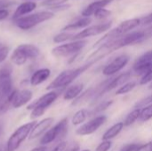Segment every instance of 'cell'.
<instances>
[{
    "label": "cell",
    "mask_w": 152,
    "mask_h": 151,
    "mask_svg": "<svg viewBox=\"0 0 152 151\" xmlns=\"http://www.w3.org/2000/svg\"><path fill=\"white\" fill-rule=\"evenodd\" d=\"M79 144L75 142V143H72L69 147L66 148L65 151H79Z\"/></svg>",
    "instance_id": "d590c367"
},
{
    "label": "cell",
    "mask_w": 152,
    "mask_h": 151,
    "mask_svg": "<svg viewBox=\"0 0 152 151\" xmlns=\"http://www.w3.org/2000/svg\"><path fill=\"white\" fill-rule=\"evenodd\" d=\"M68 0H45L42 2V5L43 6H46L48 7L50 10H53V8L59 6V5H61V4H64L67 3Z\"/></svg>",
    "instance_id": "4316f807"
},
{
    "label": "cell",
    "mask_w": 152,
    "mask_h": 151,
    "mask_svg": "<svg viewBox=\"0 0 152 151\" xmlns=\"http://www.w3.org/2000/svg\"><path fill=\"white\" fill-rule=\"evenodd\" d=\"M83 90H84L83 84H76V85H70L65 90L63 93V99L65 101L76 100L83 93Z\"/></svg>",
    "instance_id": "ac0fdd59"
},
{
    "label": "cell",
    "mask_w": 152,
    "mask_h": 151,
    "mask_svg": "<svg viewBox=\"0 0 152 151\" xmlns=\"http://www.w3.org/2000/svg\"><path fill=\"white\" fill-rule=\"evenodd\" d=\"M152 69V50L141 55L133 65V70L137 76H144Z\"/></svg>",
    "instance_id": "8fae6325"
},
{
    "label": "cell",
    "mask_w": 152,
    "mask_h": 151,
    "mask_svg": "<svg viewBox=\"0 0 152 151\" xmlns=\"http://www.w3.org/2000/svg\"><path fill=\"white\" fill-rule=\"evenodd\" d=\"M110 14H111L110 11L106 10V9L103 8V9L99 10L97 12H95V13H94V16H95V18H97L98 20H102V19H106V18H108Z\"/></svg>",
    "instance_id": "f546056e"
},
{
    "label": "cell",
    "mask_w": 152,
    "mask_h": 151,
    "mask_svg": "<svg viewBox=\"0 0 152 151\" xmlns=\"http://www.w3.org/2000/svg\"><path fill=\"white\" fill-rule=\"evenodd\" d=\"M151 103H152V93L151 95L147 96L146 98H144V99L137 101L136 104H135V106H134V108L135 109H142V108L150 105Z\"/></svg>",
    "instance_id": "83f0119b"
},
{
    "label": "cell",
    "mask_w": 152,
    "mask_h": 151,
    "mask_svg": "<svg viewBox=\"0 0 152 151\" xmlns=\"http://www.w3.org/2000/svg\"><path fill=\"white\" fill-rule=\"evenodd\" d=\"M47 148L45 146H40V147H37L33 150H31L30 151H46Z\"/></svg>",
    "instance_id": "74e56055"
},
{
    "label": "cell",
    "mask_w": 152,
    "mask_h": 151,
    "mask_svg": "<svg viewBox=\"0 0 152 151\" xmlns=\"http://www.w3.org/2000/svg\"><path fill=\"white\" fill-rule=\"evenodd\" d=\"M10 52V48L6 45H2L0 47V63H2L3 61H4L9 54Z\"/></svg>",
    "instance_id": "4dcf8cb0"
},
{
    "label": "cell",
    "mask_w": 152,
    "mask_h": 151,
    "mask_svg": "<svg viewBox=\"0 0 152 151\" xmlns=\"http://www.w3.org/2000/svg\"><path fill=\"white\" fill-rule=\"evenodd\" d=\"M131 77H132V73L130 71H126V72L119 74L116 77L111 78L110 83L108 84V85L106 87V93L110 92V91H111L117 87H120L123 85L126 84L131 79Z\"/></svg>",
    "instance_id": "5bb4252c"
},
{
    "label": "cell",
    "mask_w": 152,
    "mask_h": 151,
    "mask_svg": "<svg viewBox=\"0 0 152 151\" xmlns=\"http://www.w3.org/2000/svg\"><path fill=\"white\" fill-rule=\"evenodd\" d=\"M11 3H4V2H0V8H4L6 5H9Z\"/></svg>",
    "instance_id": "f35d334b"
},
{
    "label": "cell",
    "mask_w": 152,
    "mask_h": 151,
    "mask_svg": "<svg viewBox=\"0 0 152 151\" xmlns=\"http://www.w3.org/2000/svg\"><path fill=\"white\" fill-rule=\"evenodd\" d=\"M8 15H9L8 10H6L5 8H0V20H4L8 17Z\"/></svg>",
    "instance_id": "e575fe53"
},
{
    "label": "cell",
    "mask_w": 152,
    "mask_h": 151,
    "mask_svg": "<svg viewBox=\"0 0 152 151\" xmlns=\"http://www.w3.org/2000/svg\"><path fill=\"white\" fill-rule=\"evenodd\" d=\"M143 22H144L145 24H150V23H152V13L149 14V15H147V16L144 18Z\"/></svg>",
    "instance_id": "8d00e7d4"
},
{
    "label": "cell",
    "mask_w": 152,
    "mask_h": 151,
    "mask_svg": "<svg viewBox=\"0 0 152 151\" xmlns=\"http://www.w3.org/2000/svg\"><path fill=\"white\" fill-rule=\"evenodd\" d=\"M51 75V70L49 69H40L36 70L31 77H30V85L33 86H37L38 85H41L42 83H44L45 81H46L49 77Z\"/></svg>",
    "instance_id": "e0dca14e"
},
{
    "label": "cell",
    "mask_w": 152,
    "mask_h": 151,
    "mask_svg": "<svg viewBox=\"0 0 152 151\" xmlns=\"http://www.w3.org/2000/svg\"><path fill=\"white\" fill-rule=\"evenodd\" d=\"M74 36V34L72 33H69V32H61L58 35H56L54 37H53V42L54 43H63V42H66L68 40H72Z\"/></svg>",
    "instance_id": "484cf974"
},
{
    "label": "cell",
    "mask_w": 152,
    "mask_h": 151,
    "mask_svg": "<svg viewBox=\"0 0 152 151\" xmlns=\"http://www.w3.org/2000/svg\"><path fill=\"white\" fill-rule=\"evenodd\" d=\"M87 44L86 40H77L54 47L52 53L55 57H69L78 53Z\"/></svg>",
    "instance_id": "8992f818"
},
{
    "label": "cell",
    "mask_w": 152,
    "mask_h": 151,
    "mask_svg": "<svg viewBox=\"0 0 152 151\" xmlns=\"http://www.w3.org/2000/svg\"><path fill=\"white\" fill-rule=\"evenodd\" d=\"M113 0H98L95 1L89 5H87L82 12V15L84 17H90L91 15H94L99 10L103 9L106 5L110 4Z\"/></svg>",
    "instance_id": "2e32d148"
},
{
    "label": "cell",
    "mask_w": 152,
    "mask_h": 151,
    "mask_svg": "<svg viewBox=\"0 0 152 151\" xmlns=\"http://www.w3.org/2000/svg\"><path fill=\"white\" fill-rule=\"evenodd\" d=\"M81 151H91L89 149H86V150H81Z\"/></svg>",
    "instance_id": "b9f144b4"
},
{
    "label": "cell",
    "mask_w": 152,
    "mask_h": 151,
    "mask_svg": "<svg viewBox=\"0 0 152 151\" xmlns=\"http://www.w3.org/2000/svg\"><path fill=\"white\" fill-rule=\"evenodd\" d=\"M53 123V117H46V118H44L43 120L39 121L38 123H37L30 133L29 139L33 140V139L40 137L41 135L43 136L48 131V129L51 127Z\"/></svg>",
    "instance_id": "7c38bea8"
},
{
    "label": "cell",
    "mask_w": 152,
    "mask_h": 151,
    "mask_svg": "<svg viewBox=\"0 0 152 151\" xmlns=\"http://www.w3.org/2000/svg\"><path fill=\"white\" fill-rule=\"evenodd\" d=\"M139 144H136V143H128V144H126L125 146H123L121 148L120 150L122 151H135L137 150Z\"/></svg>",
    "instance_id": "836d02e7"
},
{
    "label": "cell",
    "mask_w": 152,
    "mask_h": 151,
    "mask_svg": "<svg viewBox=\"0 0 152 151\" xmlns=\"http://www.w3.org/2000/svg\"><path fill=\"white\" fill-rule=\"evenodd\" d=\"M36 124V122H29L17 128L6 142V151L17 150L23 142L30 135V133Z\"/></svg>",
    "instance_id": "277c9868"
},
{
    "label": "cell",
    "mask_w": 152,
    "mask_h": 151,
    "mask_svg": "<svg viewBox=\"0 0 152 151\" xmlns=\"http://www.w3.org/2000/svg\"><path fill=\"white\" fill-rule=\"evenodd\" d=\"M53 16H54V13L53 12L43 11V12H35V13L21 17L14 20V22H15V25L19 28L23 29V30H28L44 21H46L52 19Z\"/></svg>",
    "instance_id": "5b68a950"
},
{
    "label": "cell",
    "mask_w": 152,
    "mask_h": 151,
    "mask_svg": "<svg viewBox=\"0 0 152 151\" xmlns=\"http://www.w3.org/2000/svg\"><path fill=\"white\" fill-rule=\"evenodd\" d=\"M130 56L127 54H120L111 60L102 69V74L107 77H111L122 70L129 62Z\"/></svg>",
    "instance_id": "9c48e42d"
},
{
    "label": "cell",
    "mask_w": 152,
    "mask_h": 151,
    "mask_svg": "<svg viewBox=\"0 0 152 151\" xmlns=\"http://www.w3.org/2000/svg\"><path fill=\"white\" fill-rule=\"evenodd\" d=\"M111 25H112V21L110 20V21L103 22V23H101V24H97V25H94V26L87 27L85 29H83L82 31L75 34L72 40L73 41L84 40L86 37H90V36H94L102 34V33L108 31L110 28Z\"/></svg>",
    "instance_id": "ba28073f"
},
{
    "label": "cell",
    "mask_w": 152,
    "mask_h": 151,
    "mask_svg": "<svg viewBox=\"0 0 152 151\" xmlns=\"http://www.w3.org/2000/svg\"><path fill=\"white\" fill-rule=\"evenodd\" d=\"M112 147L111 141H102L95 149V151H109Z\"/></svg>",
    "instance_id": "f1b7e54d"
},
{
    "label": "cell",
    "mask_w": 152,
    "mask_h": 151,
    "mask_svg": "<svg viewBox=\"0 0 152 151\" xmlns=\"http://www.w3.org/2000/svg\"><path fill=\"white\" fill-rule=\"evenodd\" d=\"M60 92L58 90L50 91L49 93L44 94L40 98H38L34 102L30 103L27 109L31 110V118H37L44 115L45 110L57 100L60 95Z\"/></svg>",
    "instance_id": "7a4b0ae2"
},
{
    "label": "cell",
    "mask_w": 152,
    "mask_h": 151,
    "mask_svg": "<svg viewBox=\"0 0 152 151\" xmlns=\"http://www.w3.org/2000/svg\"><path fill=\"white\" fill-rule=\"evenodd\" d=\"M113 103V101H104L101 103H99L96 107H94V109L90 112V116L92 115H95V114H99L102 113V111L106 110L107 109H109Z\"/></svg>",
    "instance_id": "cb8c5ba5"
},
{
    "label": "cell",
    "mask_w": 152,
    "mask_h": 151,
    "mask_svg": "<svg viewBox=\"0 0 152 151\" xmlns=\"http://www.w3.org/2000/svg\"><path fill=\"white\" fill-rule=\"evenodd\" d=\"M92 65H93V63L86 61V63H85L84 65H82L78 68L70 69L62 71L53 79V82H51V84L46 87V89L49 91H54V90L63 89V88L69 86L70 84H72L74 82V80L76 78H77L80 75H82Z\"/></svg>",
    "instance_id": "6da1fadb"
},
{
    "label": "cell",
    "mask_w": 152,
    "mask_h": 151,
    "mask_svg": "<svg viewBox=\"0 0 152 151\" xmlns=\"http://www.w3.org/2000/svg\"><path fill=\"white\" fill-rule=\"evenodd\" d=\"M67 148V142H60L57 144H55L50 151H65Z\"/></svg>",
    "instance_id": "1f68e13d"
},
{
    "label": "cell",
    "mask_w": 152,
    "mask_h": 151,
    "mask_svg": "<svg viewBox=\"0 0 152 151\" xmlns=\"http://www.w3.org/2000/svg\"><path fill=\"white\" fill-rule=\"evenodd\" d=\"M125 125L123 122H118L112 126H110L102 135V141H111L115 137H117L124 129Z\"/></svg>",
    "instance_id": "d6986e66"
},
{
    "label": "cell",
    "mask_w": 152,
    "mask_h": 151,
    "mask_svg": "<svg viewBox=\"0 0 152 151\" xmlns=\"http://www.w3.org/2000/svg\"><path fill=\"white\" fill-rule=\"evenodd\" d=\"M141 111L142 109H134L133 111H131L126 117V119L124 120V125L125 126H130L132 125H134L138 119H140V116H141Z\"/></svg>",
    "instance_id": "7402d4cb"
},
{
    "label": "cell",
    "mask_w": 152,
    "mask_h": 151,
    "mask_svg": "<svg viewBox=\"0 0 152 151\" xmlns=\"http://www.w3.org/2000/svg\"><path fill=\"white\" fill-rule=\"evenodd\" d=\"M1 46H2V44H0V47H1Z\"/></svg>",
    "instance_id": "7bdbcfd3"
},
{
    "label": "cell",
    "mask_w": 152,
    "mask_h": 151,
    "mask_svg": "<svg viewBox=\"0 0 152 151\" xmlns=\"http://www.w3.org/2000/svg\"><path fill=\"white\" fill-rule=\"evenodd\" d=\"M27 1H31V0H27Z\"/></svg>",
    "instance_id": "ee69618b"
},
{
    "label": "cell",
    "mask_w": 152,
    "mask_h": 151,
    "mask_svg": "<svg viewBox=\"0 0 152 151\" xmlns=\"http://www.w3.org/2000/svg\"><path fill=\"white\" fill-rule=\"evenodd\" d=\"M32 97H33V93L30 90L24 89L20 92H17L12 100V106L14 109H19V108L28 104L31 101Z\"/></svg>",
    "instance_id": "4fadbf2b"
},
{
    "label": "cell",
    "mask_w": 152,
    "mask_h": 151,
    "mask_svg": "<svg viewBox=\"0 0 152 151\" xmlns=\"http://www.w3.org/2000/svg\"><path fill=\"white\" fill-rule=\"evenodd\" d=\"M149 89H152V82L150 84V86H149Z\"/></svg>",
    "instance_id": "60d3db41"
},
{
    "label": "cell",
    "mask_w": 152,
    "mask_h": 151,
    "mask_svg": "<svg viewBox=\"0 0 152 151\" xmlns=\"http://www.w3.org/2000/svg\"><path fill=\"white\" fill-rule=\"evenodd\" d=\"M106 121H107V117L105 115L97 116L93 119L89 120L88 122L83 124L81 126H79L77 129L76 133L79 136H86V135L93 134L102 125H103Z\"/></svg>",
    "instance_id": "30bf717a"
},
{
    "label": "cell",
    "mask_w": 152,
    "mask_h": 151,
    "mask_svg": "<svg viewBox=\"0 0 152 151\" xmlns=\"http://www.w3.org/2000/svg\"><path fill=\"white\" fill-rule=\"evenodd\" d=\"M91 22H92V19L90 17H84V18L78 19L75 22H72V23L65 26L62 30L63 31H71V30H76V29L82 28H86L87 26L90 25Z\"/></svg>",
    "instance_id": "ffe728a7"
},
{
    "label": "cell",
    "mask_w": 152,
    "mask_h": 151,
    "mask_svg": "<svg viewBox=\"0 0 152 151\" xmlns=\"http://www.w3.org/2000/svg\"><path fill=\"white\" fill-rule=\"evenodd\" d=\"M3 128H4V125H3V123L0 121V136H1V134H2V133H3Z\"/></svg>",
    "instance_id": "ab89813d"
},
{
    "label": "cell",
    "mask_w": 152,
    "mask_h": 151,
    "mask_svg": "<svg viewBox=\"0 0 152 151\" xmlns=\"http://www.w3.org/2000/svg\"><path fill=\"white\" fill-rule=\"evenodd\" d=\"M136 85H137V83L135 81L127 82L126 84L123 85L116 91V95H123V94H126V93H130L136 87Z\"/></svg>",
    "instance_id": "603a6c76"
},
{
    "label": "cell",
    "mask_w": 152,
    "mask_h": 151,
    "mask_svg": "<svg viewBox=\"0 0 152 151\" xmlns=\"http://www.w3.org/2000/svg\"><path fill=\"white\" fill-rule=\"evenodd\" d=\"M89 116H90V112L86 109H81L74 114V116L71 118V123L73 125H82Z\"/></svg>",
    "instance_id": "44dd1931"
},
{
    "label": "cell",
    "mask_w": 152,
    "mask_h": 151,
    "mask_svg": "<svg viewBox=\"0 0 152 151\" xmlns=\"http://www.w3.org/2000/svg\"><path fill=\"white\" fill-rule=\"evenodd\" d=\"M36 7H37V4L33 1H26V2L20 4L16 8L15 12L12 15V20H16L21 17L26 16L28 13H29L30 12L35 10Z\"/></svg>",
    "instance_id": "9a60e30c"
},
{
    "label": "cell",
    "mask_w": 152,
    "mask_h": 151,
    "mask_svg": "<svg viewBox=\"0 0 152 151\" xmlns=\"http://www.w3.org/2000/svg\"><path fill=\"white\" fill-rule=\"evenodd\" d=\"M39 49L31 44H22L18 45L11 55V61L17 66H21L28 60H33L39 56Z\"/></svg>",
    "instance_id": "3957f363"
},
{
    "label": "cell",
    "mask_w": 152,
    "mask_h": 151,
    "mask_svg": "<svg viewBox=\"0 0 152 151\" xmlns=\"http://www.w3.org/2000/svg\"><path fill=\"white\" fill-rule=\"evenodd\" d=\"M120 151H122V150H120Z\"/></svg>",
    "instance_id": "f6af8a7d"
},
{
    "label": "cell",
    "mask_w": 152,
    "mask_h": 151,
    "mask_svg": "<svg viewBox=\"0 0 152 151\" xmlns=\"http://www.w3.org/2000/svg\"><path fill=\"white\" fill-rule=\"evenodd\" d=\"M152 118V103L150 105L144 107L142 109L141 111V116H140V121L142 122H146Z\"/></svg>",
    "instance_id": "d4e9b609"
},
{
    "label": "cell",
    "mask_w": 152,
    "mask_h": 151,
    "mask_svg": "<svg viewBox=\"0 0 152 151\" xmlns=\"http://www.w3.org/2000/svg\"><path fill=\"white\" fill-rule=\"evenodd\" d=\"M135 151H152V142H149L145 144H139Z\"/></svg>",
    "instance_id": "d6a6232c"
},
{
    "label": "cell",
    "mask_w": 152,
    "mask_h": 151,
    "mask_svg": "<svg viewBox=\"0 0 152 151\" xmlns=\"http://www.w3.org/2000/svg\"><path fill=\"white\" fill-rule=\"evenodd\" d=\"M68 118L61 119L58 124L50 128L40 139L41 146H45L49 143L53 142L60 137H64L68 131Z\"/></svg>",
    "instance_id": "52a82bcc"
}]
</instances>
